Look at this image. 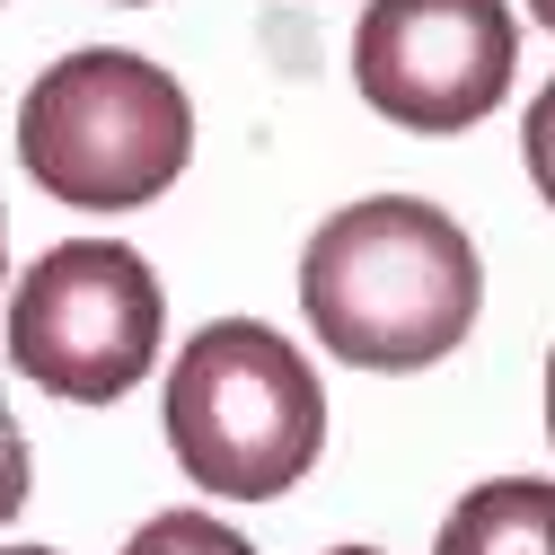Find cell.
I'll return each mask as SVG.
<instances>
[{"label": "cell", "instance_id": "7a4b0ae2", "mask_svg": "<svg viewBox=\"0 0 555 555\" xmlns=\"http://www.w3.org/2000/svg\"><path fill=\"white\" fill-rule=\"evenodd\" d=\"M159 414L185 485L221 503L292 494L326 450V388L300 362V344L273 335L264 318H212L194 344H177Z\"/></svg>", "mask_w": 555, "mask_h": 555}, {"label": "cell", "instance_id": "277c9868", "mask_svg": "<svg viewBox=\"0 0 555 555\" xmlns=\"http://www.w3.org/2000/svg\"><path fill=\"white\" fill-rule=\"evenodd\" d=\"M168 335V292L124 238H62L18 273L10 362L62 405H115L151 379Z\"/></svg>", "mask_w": 555, "mask_h": 555}, {"label": "cell", "instance_id": "3957f363", "mask_svg": "<svg viewBox=\"0 0 555 555\" xmlns=\"http://www.w3.org/2000/svg\"><path fill=\"white\" fill-rule=\"evenodd\" d=\"M194 159V106L159 62L89 44L18 98V168L72 212H142Z\"/></svg>", "mask_w": 555, "mask_h": 555}, {"label": "cell", "instance_id": "4fadbf2b", "mask_svg": "<svg viewBox=\"0 0 555 555\" xmlns=\"http://www.w3.org/2000/svg\"><path fill=\"white\" fill-rule=\"evenodd\" d=\"M10 555H62V546H10Z\"/></svg>", "mask_w": 555, "mask_h": 555}, {"label": "cell", "instance_id": "30bf717a", "mask_svg": "<svg viewBox=\"0 0 555 555\" xmlns=\"http://www.w3.org/2000/svg\"><path fill=\"white\" fill-rule=\"evenodd\" d=\"M546 441H555V353H546Z\"/></svg>", "mask_w": 555, "mask_h": 555}, {"label": "cell", "instance_id": "8fae6325", "mask_svg": "<svg viewBox=\"0 0 555 555\" xmlns=\"http://www.w3.org/2000/svg\"><path fill=\"white\" fill-rule=\"evenodd\" d=\"M529 18H538V27H555V0H529Z\"/></svg>", "mask_w": 555, "mask_h": 555}, {"label": "cell", "instance_id": "52a82bcc", "mask_svg": "<svg viewBox=\"0 0 555 555\" xmlns=\"http://www.w3.org/2000/svg\"><path fill=\"white\" fill-rule=\"evenodd\" d=\"M124 555H256V546L212 512H159V520H142L124 538Z\"/></svg>", "mask_w": 555, "mask_h": 555}, {"label": "cell", "instance_id": "5bb4252c", "mask_svg": "<svg viewBox=\"0 0 555 555\" xmlns=\"http://www.w3.org/2000/svg\"><path fill=\"white\" fill-rule=\"evenodd\" d=\"M0 273H10V230H0Z\"/></svg>", "mask_w": 555, "mask_h": 555}, {"label": "cell", "instance_id": "ba28073f", "mask_svg": "<svg viewBox=\"0 0 555 555\" xmlns=\"http://www.w3.org/2000/svg\"><path fill=\"white\" fill-rule=\"evenodd\" d=\"M27 494H36V459H27V433H18L10 397H0V520H18Z\"/></svg>", "mask_w": 555, "mask_h": 555}, {"label": "cell", "instance_id": "7c38bea8", "mask_svg": "<svg viewBox=\"0 0 555 555\" xmlns=\"http://www.w3.org/2000/svg\"><path fill=\"white\" fill-rule=\"evenodd\" d=\"M326 555H379V546H326Z\"/></svg>", "mask_w": 555, "mask_h": 555}, {"label": "cell", "instance_id": "6da1fadb", "mask_svg": "<svg viewBox=\"0 0 555 555\" xmlns=\"http://www.w3.org/2000/svg\"><path fill=\"white\" fill-rule=\"evenodd\" d=\"M300 309L353 371H433L485 309V264L441 203L371 194L326 212L300 247Z\"/></svg>", "mask_w": 555, "mask_h": 555}, {"label": "cell", "instance_id": "5b68a950", "mask_svg": "<svg viewBox=\"0 0 555 555\" xmlns=\"http://www.w3.org/2000/svg\"><path fill=\"white\" fill-rule=\"evenodd\" d=\"M512 0H371L353 27V89L397 132H467L512 98Z\"/></svg>", "mask_w": 555, "mask_h": 555}, {"label": "cell", "instance_id": "8992f818", "mask_svg": "<svg viewBox=\"0 0 555 555\" xmlns=\"http://www.w3.org/2000/svg\"><path fill=\"white\" fill-rule=\"evenodd\" d=\"M433 555H555V485L546 476H485L441 512Z\"/></svg>", "mask_w": 555, "mask_h": 555}, {"label": "cell", "instance_id": "9c48e42d", "mask_svg": "<svg viewBox=\"0 0 555 555\" xmlns=\"http://www.w3.org/2000/svg\"><path fill=\"white\" fill-rule=\"evenodd\" d=\"M520 151H529V177H538V194L555 203V80L529 98V124H520Z\"/></svg>", "mask_w": 555, "mask_h": 555}]
</instances>
